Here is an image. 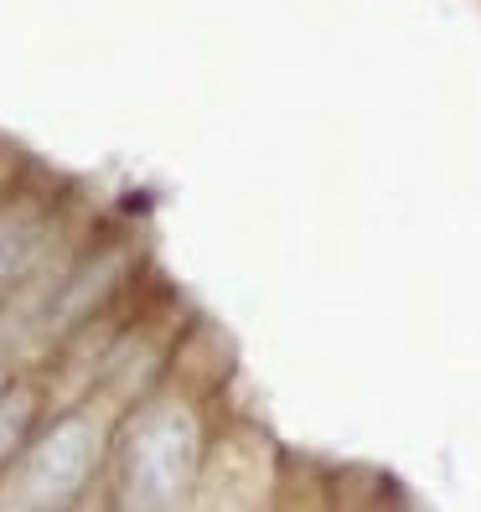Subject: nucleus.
I'll return each mask as SVG.
<instances>
[{
    "label": "nucleus",
    "instance_id": "1",
    "mask_svg": "<svg viewBox=\"0 0 481 512\" xmlns=\"http://www.w3.org/2000/svg\"><path fill=\"white\" fill-rule=\"evenodd\" d=\"M218 430V404L182 394L161 383L114 419V445L104 466V507H140V512H171L192 507L207 445Z\"/></svg>",
    "mask_w": 481,
    "mask_h": 512
},
{
    "label": "nucleus",
    "instance_id": "2",
    "mask_svg": "<svg viewBox=\"0 0 481 512\" xmlns=\"http://www.w3.org/2000/svg\"><path fill=\"white\" fill-rule=\"evenodd\" d=\"M114 409L104 399H73L47 414L37 440L0 476V507L57 512L104 497V466L114 445Z\"/></svg>",
    "mask_w": 481,
    "mask_h": 512
},
{
    "label": "nucleus",
    "instance_id": "3",
    "mask_svg": "<svg viewBox=\"0 0 481 512\" xmlns=\"http://www.w3.org/2000/svg\"><path fill=\"white\" fill-rule=\"evenodd\" d=\"M145 280H150V259H145V244H140L135 223L99 218V228L83 238V249L73 254L68 275L57 280L47 311H42V326L32 337V368H42L52 357V347L63 337H73L78 326L104 316L109 306H119V300H130Z\"/></svg>",
    "mask_w": 481,
    "mask_h": 512
},
{
    "label": "nucleus",
    "instance_id": "4",
    "mask_svg": "<svg viewBox=\"0 0 481 512\" xmlns=\"http://www.w3.org/2000/svg\"><path fill=\"white\" fill-rule=\"evenodd\" d=\"M197 311L187 306L171 285H156L150 275L145 295L135 300V311L125 316V326L114 331V342L99 363V378H94V394L88 399H104L114 414H125L130 404H140L145 394H156L171 373V357H176V342Z\"/></svg>",
    "mask_w": 481,
    "mask_h": 512
},
{
    "label": "nucleus",
    "instance_id": "5",
    "mask_svg": "<svg viewBox=\"0 0 481 512\" xmlns=\"http://www.w3.org/2000/svg\"><path fill=\"white\" fill-rule=\"evenodd\" d=\"M290 450L254 419H218L192 507H275L285 502Z\"/></svg>",
    "mask_w": 481,
    "mask_h": 512
},
{
    "label": "nucleus",
    "instance_id": "6",
    "mask_svg": "<svg viewBox=\"0 0 481 512\" xmlns=\"http://www.w3.org/2000/svg\"><path fill=\"white\" fill-rule=\"evenodd\" d=\"M78 207H83V192L73 182L26 161L16 187L0 197V295L52 249V238L73 223Z\"/></svg>",
    "mask_w": 481,
    "mask_h": 512
},
{
    "label": "nucleus",
    "instance_id": "7",
    "mask_svg": "<svg viewBox=\"0 0 481 512\" xmlns=\"http://www.w3.org/2000/svg\"><path fill=\"white\" fill-rule=\"evenodd\" d=\"M233 373H238L233 337H228L218 321L192 316L187 331H182V342H176V357H171L166 383L182 388V394H197V399H213V404H218V394H228Z\"/></svg>",
    "mask_w": 481,
    "mask_h": 512
},
{
    "label": "nucleus",
    "instance_id": "8",
    "mask_svg": "<svg viewBox=\"0 0 481 512\" xmlns=\"http://www.w3.org/2000/svg\"><path fill=\"white\" fill-rule=\"evenodd\" d=\"M52 409L57 399H52L42 368H11L0 378V476L21 461V450L37 440Z\"/></svg>",
    "mask_w": 481,
    "mask_h": 512
},
{
    "label": "nucleus",
    "instance_id": "9",
    "mask_svg": "<svg viewBox=\"0 0 481 512\" xmlns=\"http://www.w3.org/2000/svg\"><path fill=\"white\" fill-rule=\"evenodd\" d=\"M26 161H32V156H21L16 145H6V140H0V197H6V192L16 187V176L26 171Z\"/></svg>",
    "mask_w": 481,
    "mask_h": 512
},
{
    "label": "nucleus",
    "instance_id": "10",
    "mask_svg": "<svg viewBox=\"0 0 481 512\" xmlns=\"http://www.w3.org/2000/svg\"><path fill=\"white\" fill-rule=\"evenodd\" d=\"M11 368H16V363H11V357H6V352H0V378H6Z\"/></svg>",
    "mask_w": 481,
    "mask_h": 512
}]
</instances>
